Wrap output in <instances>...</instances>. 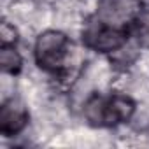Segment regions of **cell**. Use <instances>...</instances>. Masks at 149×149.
<instances>
[{
	"label": "cell",
	"mask_w": 149,
	"mask_h": 149,
	"mask_svg": "<svg viewBox=\"0 0 149 149\" xmlns=\"http://www.w3.org/2000/svg\"><path fill=\"white\" fill-rule=\"evenodd\" d=\"M135 111L133 102L128 97L116 95L112 98H93L86 105V116L95 125H116L132 118Z\"/></svg>",
	"instance_id": "6da1fadb"
},
{
	"label": "cell",
	"mask_w": 149,
	"mask_h": 149,
	"mask_svg": "<svg viewBox=\"0 0 149 149\" xmlns=\"http://www.w3.org/2000/svg\"><path fill=\"white\" fill-rule=\"evenodd\" d=\"M68 53V40L63 33L49 30L44 32L35 44V58L42 68L56 70L65 63Z\"/></svg>",
	"instance_id": "7a4b0ae2"
},
{
	"label": "cell",
	"mask_w": 149,
	"mask_h": 149,
	"mask_svg": "<svg viewBox=\"0 0 149 149\" xmlns=\"http://www.w3.org/2000/svg\"><path fill=\"white\" fill-rule=\"evenodd\" d=\"M86 44L97 51L102 53H109L114 49H119L125 42H126V35L123 30L114 28V26H98V28H91L86 33Z\"/></svg>",
	"instance_id": "3957f363"
},
{
	"label": "cell",
	"mask_w": 149,
	"mask_h": 149,
	"mask_svg": "<svg viewBox=\"0 0 149 149\" xmlns=\"http://www.w3.org/2000/svg\"><path fill=\"white\" fill-rule=\"evenodd\" d=\"M28 121V112L23 105V102L11 98L6 102L0 111V130L6 135H14L25 128Z\"/></svg>",
	"instance_id": "277c9868"
},
{
	"label": "cell",
	"mask_w": 149,
	"mask_h": 149,
	"mask_svg": "<svg viewBox=\"0 0 149 149\" xmlns=\"http://www.w3.org/2000/svg\"><path fill=\"white\" fill-rule=\"evenodd\" d=\"M135 11L133 0H104L102 16L105 21H121Z\"/></svg>",
	"instance_id": "5b68a950"
},
{
	"label": "cell",
	"mask_w": 149,
	"mask_h": 149,
	"mask_svg": "<svg viewBox=\"0 0 149 149\" xmlns=\"http://www.w3.org/2000/svg\"><path fill=\"white\" fill-rule=\"evenodd\" d=\"M0 65L6 72H18L21 68V56L9 46H4L0 51Z\"/></svg>",
	"instance_id": "8992f818"
},
{
	"label": "cell",
	"mask_w": 149,
	"mask_h": 149,
	"mask_svg": "<svg viewBox=\"0 0 149 149\" xmlns=\"http://www.w3.org/2000/svg\"><path fill=\"white\" fill-rule=\"evenodd\" d=\"M137 37L144 47H149V9H144L137 18Z\"/></svg>",
	"instance_id": "52a82bcc"
},
{
	"label": "cell",
	"mask_w": 149,
	"mask_h": 149,
	"mask_svg": "<svg viewBox=\"0 0 149 149\" xmlns=\"http://www.w3.org/2000/svg\"><path fill=\"white\" fill-rule=\"evenodd\" d=\"M0 37H2V44L9 46L16 40V30L9 25V23H2V28H0Z\"/></svg>",
	"instance_id": "ba28073f"
}]
</instances>
